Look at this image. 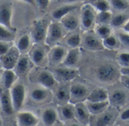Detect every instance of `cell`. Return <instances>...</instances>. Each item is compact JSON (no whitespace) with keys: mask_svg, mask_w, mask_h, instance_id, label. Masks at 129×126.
<instances>
[{"mask_svg":"<svg viewBox=\"0 0 129 126\" xmlns=\"http://www.w3.org/2000/svg\"><path fill=\"white\" fill-rule=\"evenodd\" d=\"M2 113V108H1V103H0V113Z\"/></svg>","mask_w":129,"mask_h":126,"instance_id":"816d5d0a","label":"cell"},{"mask_svg":"<svg viewBox=\"0 0 129 126\" xmlns=\"http://www.w3.org/2000/svg\"><path fill=\"white\" fill-rule=\"evenodd\" d=\"M66 29L60 22H50L45 43L48 46H54L60 42L66 35Z\"/></svg>","mask_w":129,"mask_h":126,"instance_id":"7a4b0ae2","label":"cell"},{"mask_svg":"<svg viewBox=\"0 0 129 126\" xmlns=\"http://www.w3.org/2000/svg\"><path fill=\"white\" fill-rule=\"evenodd\" d=\"M120 81L121 83L126 88L129 89V76H121L120 77Z\"/></svg>","mask_w":129,"mask_h":126,"instance_id":"ee69618b","label":"cell"},{"mask_svg":"<svg viewBox=\"0 0 129 126\" xmlns=\"http://www.w3.org/2000/svg\"><path fill=\"white\" fill-rule=\"evenodd\" d=\"M1 68H2V65H1V63H0V69H1Z\"/></svg>","mask_w":129,"mask_h":126,"instance_id":"db71d44e","label":"cell"},{"mask_svg":"<svg viewBox=\"0 0 129 126\" xmlns=\"http://www.w3.org/2000/svg\"><path fill=\"white\" fill-rule=\"evenodd\" d=\"M129 20V14L127 11L117 12L113 14L110 26L113 28H122Z\"/></svg>","mask_w":129,"mask_h":126,"instance_id":"83f0119b","label":"cell"},{"mask_svg":"<svg viewBox=\"0 0 129 126\" xmlns=\"http://www.w3.org/2000/svg\"><path fill=\"white\" fill-rule=\"evenodd\" d=\"M94 33L103 40L113 35V27L109 24H95Z\"/></svg>","mask_w":129,"mask_h":126,"instance_id":"1f68e13d","label":"cell"},{"mask_svg":"<svg viewBox=\"0 0 129 126\" xmlns=\"http://www.w3.org/2000/svg\"><path fill=\"white\" fill-rule=\"evenodd\" d=\"M116 60L118 64L121 66V67H129V52L122 51L118 54L116 57Z\"/></svg>","mask_w":129,"mask_h":126,"instance_id":"f35d334b","label":"cell"},{"mask_svg":"<svg viewBox=\"0 0 129 126\" xmlns=\"http://www.w3.org/2000/svg\"><path fill=\"white\" fill-rule=\"evenodd\" d=\"M51 0H36V6L42 10H45L49 6Z\"/></svg>","mask_w":129,"mask_h":126,"instance_id":"b9f144b4","label":"cell"},{"mask_svg":"<svg viewBox=\"0 0 129 126\" xmlns=\"http://www.w3.org/2000/svg\"><path fill=\"white\" fill-rule=\"evenodd\" d=\"M124 126H129V125H124Z\"/></svg>","mask_w":129,"mask_h":126,"instance_id":"11a10c76","label":"cell"},{"mask_svg":"<svg viewBox=\"0 0 129 126\" xmlns=\"http://www.w3.org/2000/svg\"><path fill=\"white\" fill-rule=\"evenodd\" d=\"M102 42H103L104 48H107L109 50H116L119 48L121 46V42L119 38L114 36L113 34L103 39Z\"/></svg>","mask_w":129,"mask_h":126,"instance_id":"d6a6232c","label":"cell"},{"mask_svg":"<svg viewBox=\"0 0 129 126\" xmlns=\"http://www.w3.org/2000/svg\"><path fill=\"white\" fill-rule=\"evenodd\" d=\"M20 57V52L15 45H12L10 49L0 57V63L4 70H14Z\"/></svg>","mask_w":129,"mask_h":126,"instance_id":"52a82bcc","label":"cell"},{"mask_svg":"<svg viewBox=\"0 0 129 126\" xmlns=\"http://www.w3.org/2000/svg\"><path fill=\"white\" fill-rule=\"evenodd\" d=\"M120 73L122 76H129V67H121L120 70H119Z\"/></svg>","mask_w":129,"mask_h":126,"instance_id":"bcb514c9","label":"cell"},{"mask_svg":"<svg viewBox=\"0 0 129 126\" xmlns=\"http://www.w3.org/2000/svg\"><path fill=\"white\" fill-rule=\"evenodd\" d=\"M82 57V52L79 48H70L67 56L62 64V66L71 68H77Z\"/></svg>","mask_w":129,"mask_h":126,"instance_id":"2e32d148","label":"cell"},{"mask_svg":"<svg viewBox=\"0 0 129 126\" xmlns=\"http://www.w3.org/2000/svg\"><path fill=\"white\" fill-rule=\"evenodd\" d=\"M12 45V42L0 41V57L5 54Z\"/></svg>","mask_w":129,"mask_h":126,"instance_id":"60d3db41","label":"cell"},{"mask_svg":"<svg viewBox=\"0 0 129 126\" xmlns=\"http://www.w3.org/2000/svg\"><path fill=\"white\" fill-rule=\"evenodd\" d=\"M94 1H96V0H90L91 3V2H94Z\"/></svg>","mask_w":129,"mask_h":126,"instance_id":"f5cc1de1","label":"cell"},{"mask_svg":"<svg viewBox=\"0 0 129 126\" xmlns=\"http://www.w3.org/2000/svg\"><path fill=\"white\" fill-rule=\"evenodd\" d=\"M113 14L112 11L97 12L96 24H109V25H110Z\"/></svg>","mask_w":129,"mask_h":126,"instance_id":"836d02e7","label":"cell"},{"mask_svg":"<svg viewBox=\"0 0 129 126\" xmlns=\"http://www.w3.org/2000/svg\"><path fill=\"white\" fill-rule=\"evenodd\" d=\"M94 126H112L115 122V114L113 112H104L98 115Z\"/></svg>","mask_w":129,"mask_h":126,"instance_id":"f1b7e54d","label":"cell"},{"mask_svg":"<svg viewBox=\"0 0 129 126\" xmlns=\"http://www.w3.org/2000/svg\"><path fill=\"white\" fill-rule=\"evenodd\" d=\"M70 126H81L79 125V124H77V123H73V124H71Z\"/></svg>","mask_w":129,"mask_h":126,"instance_id":"681fc988","label":"cell"},{"mask_svg":"<svg viewBox=\"0 0 129 126\" xmlns=\"http://www.w3.org/2000/svg\"><path fill=\"white\" fill-rule=\"evenodd\" d=\"M58 1L63 4H79V2H84L85 0H58Z\"/></svg>","mask_w":129,"mask_h":126,"instance_id":"f6af8a7d","label":"cell"},{"mask_svg":"<svg viewBox=\"0 0 129 126\" xmlns=\"http://www.w3.org/2000/svg\"><path fill=\"white\" fill-rule=\"evenodd\" d=\"M52 73L57 81L62 82H71L77 78L79 75V70L78 68H71L63 66L54 69Z\"/></svg>","mask_w":129,"mask_h":126,"instance_id":"9c48e42d","label":"cell"},{"mask_svg":"<svg viewBox=\"0 0 129 126\" xmlns=\"http://www.w3.org/2000/svg\"><path fill=\"white\" fill-rule=\"evenodd\" d=\"M91 115H99L107 110L110 106L109 101L104 102H88L85 103Z\"/></svg>","mask_w":129,"mask_h":126,"instance_id":"484cf974","label":"cell"},{"mask_svg":"<svg viewBox=\"0 0 129 126\" xmlns=\"http://www.w3.org/2000/svg\"><path fill=\"white\" fill-rule=\"evenodd\" d=\"M120 119L122 121H128L129 120V108L125 109L122 111L120 114Z\"/></svg>","mask_w":129,"mask_h":126,"instance_id":"7bdbcfd3","label":"cell"},{"mask_svg":"<svg viewBox=\"0 0 129 126\" xmlns=\"http://www.w3.org/2000/svg\"><path fill=\"white\" fill-rule=\"evenodd\" d=\"M49 23L48 20L44 18L35 21L30 35L33 42L36 44H42L45 42Z\"/></svg>","mask_w":129,"mask_h":126,"instance_id":"277c9868","label":"cell"},{"mask_svg":"<svg viewBox=\"0 0 129 126\" xmlns=\"http://www.w3.org/2000/svg\"><path fill=\"white\" fill-rule=\"evenodd\" d=\"M32 65H33V63L32 62L29 56L22 55L20 57L14 70L17 75H23L28 73L32 67Z\"/></svg>","mask_w":129,"mask_h":126,"instance_id":"603a6c76","label":"cell"},{"mask_svg":"<svg viewBox=\"0 0 129 126\" xmlns=\"http://www.w3.org/2000/svg\"><path fill=\"white\" fill-rule=\"evenodd\" d=\"M97 78L102 82H112L119 76L117 69L110 64H104L98 67L96 71Z\"/></svg>","mask_w":129,"mask_h":126,"instance_id":"5b68a950","label":"cell"},{"mask_svg":"<svg viewBox=\"0 0 129 126\" xmlns=\"http://www.w3.org/2000/svg\"><path fill=\"white\" fill-rule=\"evenodd\" d=\"M15 46L20 54H26L29 51L31 47V36L29 34H23L19 38Z\"/></svg>","mask_w":129,"mask_h":126,"instance_id":"4dcf8cb0","label":"cell"},{"mask_svg":"<svg viewBox=\"0 0 129 126\" xmlns=\"http://www.w3.org/2000/svg\"><path fill=\"white\" fill-rule=\"evenodd\" d=\"M49 89H47L42 86L35 88H33L31 92H30V98L34 101L35 103L41 104L47 101L50 97H51V93H50Z\"/></svg>","mask_w":129,"mask_h":126,"instance_id":"44dd1931","label":"cell"},{"mask_svg":"<svg viewBox=\"0 0 129 126\" xmlns=\"http://www.w3.org/2000/svg\"><path fill=\"white\" fill-rule=\"evenodd\" d=\"M12 14L13 7L11 2H6L0 4V24L5 26L11 30H13L11 22Z\"/></svg>","mask_w":129,"mask_h":126,"instance_id":"8fae6325","label":"cell"},{"mask_svg":"<svg viewBox=\"0 0 129 126\" xmlns=\"http://www.w3.org/2000/svg\"><path fill=\"white\" fill-rule=\"evenodd\" d=\"M81 45L85 49L96 51L104 49L102 39H101L94 33L86 31L82 37Z\"/></svg>","mask_w":129,"mask_h":126,"instance_id":"ba28073f","label":"cell"},{"mask_svg":"<svg viewBox=\"0 0 129 126\" xmlns=\"http://www.w3.org/2000/svg\"><path fill=\"white\" fill-rule=\"evenodd\" d=\"M58 119V113L53 107L45 109L42 113V121L45 126H54Z\"/></svg>","mask_w":129,"mask_h":126,"instance_id":"7402d4cb","label":"cell"},{"mask_svg":"<svg viewBox=\"0 0 129 126\" xmlns=\"http://www.w3.org/2000/svg\"><path fill=\"white\" fill-rule=\"evenodd\" d=\"M9 92L14 111H20L24 105L26 97V90L25 85L21 82H17L9 89Z\"/></svg>","mask_w":129,"mask_h":126,"instance_id":"3957f363","label":"cell"},{"mask_svg":"<svg viewBox=\"0 0 129 126\" xmlns=\"http://www.w3.org/2000/svg\"><path fill=\"white\" fill-rule=\"evenodd\" d=\"M111 8L118 12L127 11L129 9V2L128 0H109Z\"/></svg>","mask_w":129,"mask_h":126,"instance_id":"d590c367","label":"cell"},{"mask_svg":"<svg viewBox=\"0 0 129 126\" xmlns=\"http://www.w3.org/2000/svg\"><path fill=\"white\" fill-rule=\"evenodd\" d=\"M66 44L70 48H79L82 44V36L79 33H73L67 38Z\"/></svg>","mask_w":129,"mask_h":126,"instance_id":"8d00e7d4","label":"cell"},{"mask_svg":"<svg viewBox=\"0 0 129 126\" xmlns=\"http://www.w3.org/2000/svg\"><path fill=\"white\" fill-rule=\"evenodd\" d=\"M60 113L64 121H71L75 118V105L67 103L60 107Z\"/></svg>","mask_w":129,"mask_h":126,"instance_id":"f546056e","label":"cell"},{"mask_svg":"<svg viewBox=\"0 0 129 126\" xmlns=\"http://www.w3.org/2000/svg\"><path fill=\"white\" fill-rule=\"evenodd\" d=\"M97 12L111 11V5L109 0H96L91 3Z\"/></svg>","mask_w":129,"mask_h":126,"instance_id":"74e56055","label":"cell"},{"mask_svg":"<svg viewBox=\"0 0 129 126\" xmlns=\"http://www.w3.org/2000/svg\"><path fill=\"white\" fill-rule=\"evenodd\" d=\"M70 103L76 104L78 103L86 101L87 98L88 97L91 91H90L89 88L83 84L76 83L70 87Z\"/></svg>","mask_w":129,"mask_h":126,"instance_id":"8992f818","label":"cell"},{"mask_svg":"<svg viewBox=\"0 0 129 126\" xmlns=\"http://www.w3.org/2000/svg\"><path fill=\"white\" fill-rule=\"evenodd\" d=\"M122 29H123V31H125V32L128 33H129V20L127 21V23L123 26Z\"/></svg>","mask_w":129,"mask_h":126,"instance_id":"c3c4849f","label":"cell"},{"mask_svg":"<svg viewBox=\"0 0 129 126\" xmlns=\"http://www.w3.org/2000/svg\"><path fill=\"white\" fill-rule=\"evenodd\" d=\"M117 37L119 38L121 44H123L125 46H128L129 47V33H126L125 31L119 33Z\"/></svg>","mask_w":129,"mask_h":126,"instance_id":"ab89813d","label":"cell"},{"mask_svg":"<svg viewBox=\"0 0 129 126\" xmlns=\"http://www.w3.org/2000/svg\"><path fill=\"white\" fill-rule=\"evenodd\" d=\"M70 87L67 86H60L56 89L54 94V100L55 101L60 105L70 103Z\"/></svg>","mask_w":129,"mask_h":126,"instance_id":"4316f807","label":"cell"},{"mask_svg":"<svg viewBox=\"0 0 129 126\" xmlns=\"http://www.w3.org/2000/svg\"><path fill=\"white\" fill-rule=\"evenodd\" d=\"M75 105V118L82 125H87L90 122L91 113L84 102L78 103Z\"/></svg>","mask_w":129,"mask_h":126,"instance_id":"e0dca14e","label":"cell"},{"mask_svg":"<svg viewBox=\"0 0 129 126\" xmlns=\"http://www.w3.org/2000/svg\"><path fill=\"white\" fill-rule=\"evenodd\" d=\"M2 85V74H0V87Z\"/></svg>","mask_w":129,"mask_h":126,"instance_id":"f907efd6","label":"cell"},{"mask_svg":"<svg viewBox=\"0 0 129 126\" xmlns=\"http://www.w3.org/2000/svg\"><path fill=\"white\" fill-rule=\"evenodd\" d=\"M67 52L68 49L66 47L60 45H56L53 46L48 51V61L50 63V64L53 66L62 65Z\"/></svg>","mask_w":129,"mask_h":126,"instance_id":"30bf717a","label":"cell"},{"mask_svg":"<svg viewBox=\"0 0 129 126\" xmlns=\"http://www.w3.org/2000/svg\"><path fill=\"white\" fill-rule=\"evenodd\" d=\"M17 74L14 70H4L2 73V84L4 88L9 90L16 82Z\"/></svg>","mask_w":129,"mask_h":126,"instance_id":"d4e9b609","label":"cell"},{"mask_svg":"<svg viewBox=\"0 0 129 126\" xmlns=\"http://www.w3.org/2000/svg\"><path fill=\"white\" fill-rule=\"evenodd\" d=\"M48 53L45 48L41 45V44H36V45L30 51L29 57L34 65L38 67H42L48 60Z\"/></svg>","mask_w":129,"mask_h":126,"instance_id":"7c38bea8","label":"cell"},{"mask_svg":"<svg viewBox=\"0 0 129 126\" xmlns=\"http://www.w3.org/2000/svg\"><path fill=\"white\" fill-rule=\"evenodd\" d=\"M112 126H113V125H112Z\"/></svg>","mask_w":129,"mask_h":126,"instance_id":"680465c9","label":"cell"},{"mask_svg":"<svg viewBox=\"0 0 129 126\" xmlns=\"http://www.w3.org/2000/svg\"><path fill=\"white\" fill-rule=\"evenodd\" d=\"M14 39L15 35L13 30H11L5 26L0 24V41L13 42Z\"/></svg>","mask_w":129,"mask_h":126,"instance_id":"e575fe53","label":"cell"},{"mask_svg":"<svg viewBox=\"0 0 129 126\" xmlns=\"http://www.w3.org/2000/svg\"><path fill=\"white\" fill-rule=\"evenodd\" d=\"M0 103L2 111L6 115H11L14 112L9 90H0Z\"/></svg>","mask_w":129,"mask_h":126,"instance_id":"d6986e66","label":"cell"},{"mask_svg":"<svg viewBox=\"0 0 129 126\" xmlns=\"http://www.w3.org/2000/svg\"><path fill=\"white\" fill-rule=\"evenodd\" d=\"M128 2H129V0H128Z\"/></svg>","mask_w":129,"mask_h":126,"instance_id":"6f0895ef","label":"cell"},{"mask_svg":"<svg viewBox=\"0 0 129 126\" xmlns=\"http://www.w3.org/2000/svg\"><path fill=\"white\" fill-rule=\"evenodd\" d=\"M17 126H37L39 119L30 111H18L16 116Z\"/></svg>","mask_w":129,"mask_h":126,"instance_id":"4fadbf2b","label":"cell"},{"mask_svg":"<svg viewBox=\"0 0 129 126\" xmlns=\"http://www.w3.org/2000/svg\"><path fill=\"white\" fill-rule=\"evenodd\" d=\"M57 126H60V125H57Z\"/></svg>","mask_w":129,"mask_h":126,"instance_id":"9f6ffc18","label":"cell"},{"mask_svg":"<svg viewBox=\"0 0 129 126\" xmlns=\"http://www.w3.org/2000/svg\"><path fill=\"white\" fill-rule=\"evenodd\" d=\"M79 8V4H64L57 8H55L51 12L52 17L57 21H60L63 17L70 13L76 11Z\"/></svg>","mask_w":129,"mask_h":126,"instance_id":"ac0fdd59","label":"cell"},{"mask_svg":"<svg viewBox=\"0 0 129 126\" xmlns=\"http://www.w3.org/2000/svg\"><path fill=\"white\" fill-rule=\"evenodd\" d=\"M109 101V93L104 88H97L91 91L86 101L88 102H104Z\"/></svg>","mask_w":129,"mask_h":126,"instance_id":"cb8c5ba5","label":"cell"},{"mask_svg":"<svg viewBox=\"0 0 129 126\" xmlns=\"http://www.w3.org/2000/svg\"><path fill=\"white\" fill-rule=\"evenodd\" d=\"M97 11L91 3H86L80 7L79 18L80 26L85 31L94 29L96 24Z\"/></svg>","mask_w":129,"mask_h":126,"instance_id":"6da1fadb","label":"cell"},{"mask_svg":"<svg viewBox=\"0 0 129 126\" xmlns=\"http://www.w3.org/2000/svg\"><path fill=\"white\" fill-rule=\"evenodd\" d=\"M60 23L62 24V26L64 27V29L67 31H69V32L75 31L80 26L79 14L75 13V11H74L70 13L69 14L66 15L64 17H63L60 20Z\"/></svg>","mask_w":129,"mask_h":126,"instance_id":"9a60e30c","label":"cell"},{"mask_svg":"<svg viewBox=\"0 0 129 126\" xmlns=\"http://www.w3.org/2000/svg\"><path fill=\"white\" fill-rule=\"evenodd\" d=\"M127 101V94L125 91L116 89L114 90L111 94H109V102L111 107L118 108L122 107Z\"/></svg>","mask_w":129,"mask_h":126,"instance_id":"ffe728a7","label":"cell"},{"mask_svg":"<svg viewBox=\"0 0 129 126\" xmlns=\"http://www.w3.org/2000/svg\"><path fill=\"white\" fill-rule=\"evenodd\" d=\"M36 81L39 85L49 90L54 89L57 84V81L53 73L48 70L40 71L39 73L37 75Z\"/></svg>","mask_w":129,"mask_h":126,"instance_id":"5bb4252c","label":"cell"},{"mask_svg":"<svg viewBox=\"0 0 129 126\" xmlns=\"http://www.w3.org/2000/svg\"><path fill=\"white\" fill-rule=\"evenodd\" d=\"M21 2H26L27 4H29L31 5H33V7H36V0H20Z\"/></svg>","mask_w":129,"mask_h":126,"instance_id":"7dc6e473","label":"cell"}]
</instances>
